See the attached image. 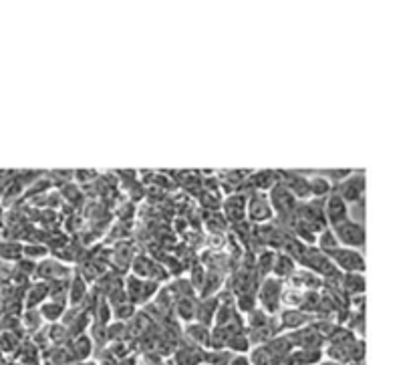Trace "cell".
Returning a JSON list of instances; mask_svg holds the SVG:
<instances>
[{
	"instance_id": "8992f818",
	"label": "cell",
	"mask_w": 413,
	"mask_h": 365,
	"mask_svg": "<svg viewBox=\"0 0 413 365\" xmlns=\"http://www.w3.org/2000/svg\"><path fill=\"white\" fill-rule=\"evenodd\" d=\"M93 351V341L85 335H77L71 343V359H85Z\"/></svg>"
},
{
	"instance_id": "8fae6325",
	"label": "cell",
	"mask_w": 413,
	"mask_h": 365,
	"mask_svg": "<svg viewBox=\"0 0 413 365\" xmlns=\"http://www.w3.org/2000/svg\"><path fill=\"white\" fill-rule=\"evenodd\" d=\"M280 192H283V188H274V190H272V194H271V196H274V198H271V200H272V206H274V208L278 206V202H276V198H278V194H280ZM280 200L285 202L286 212H288V210H292V206H294V196H292L290 192L286 190L285 198H280Z\"/></svg>"
},
{
	"instance_id": "5b68a950",
	"label": "cell",
	"mask_w": 413,
	"mask_h": 365,
	"mask_svg": "<svg viewBox=\"0 0 413 365\" xmlns=\"http://www.w3.org/2000/svg\"><path fill=\"white\" fill-rule=\"evenodd\" d=\"M262 305H264V309L266 311H271V313H274L276 309H278V299H280V288H278V283H276V286H272V281H269L266 283V286L262 288Z\"/></svg>"
},
{
	"instance_id": "7a4b0ae2",
	"label": "cell",
	"mask_w": 413,
	"mask_h": 365,
	"mask_svg": "<svg viewBox=\"0 0 413 365\" xmlns=\"http://www.w3.org/2000/svg\"><path fill=\"white\" fill-rule=\"evenodd\" d=\"M331 256L337 260L339 267H343V269L349 270V272H359V270H363V267H365L361 254L353 253L349 248H337V251L331 253ZM333 258H331V260H333Z\"/></svg>"
},
{
	"instance_id": "4fadbf2b",
	"label": "cell",
	"mask_w": 413,
	"mask_h": 365,
	"mask_svg": "<svg viewBox=\"0 0 413 365\" xmlns=\"http://www.w3.org/2000/svg\"><path fill=\"white\" fill-rule=\"evenodd\" d=\"M320 188H323V190L325 192H329V184H327V182H323V184H320ZM309 190L313 192V194H315V192H317V186H311V188H309ZM318 196H320V192H317Z\"/></svg>"
},
{
	"instance_id": "ba28073f",
	"label": "cell",
	"mask_w": 413,
	"mask_h": 365,
	"mask_svg": "<svg viewBox=\"0 0 413 365\" xmlns=\"http://www.w3.org/2000/svg\"><path fill=\"white\" fill-rule=\"evenodd\" d=\"M248 361H250V365H272L274 364L272 355L269 353V350H266L264 345H258V347H256V350L250 353Z\"/></svg>"
},
{
	"instance_id": "52a82bcc",
	"label": "cell",
	"mask_w": 413,
	"mask_h": 365,
	"mask_svg": "<svg viewBox=\"0 0 413 365\" xmlns=\"http://www.w3.org/2000/svg\"><path fill=\"white\" fill-rule=\"evenodd\" d=\"M271 204L262 198H256L250 202V218L255 220H266L271 216Z\"/></svg>"
},
{
	"instance_id": "6da1fadb",
	"label": "cell",
	"mask_w": 413,
	"mask_h": 365,
	"mask_svg": "<svg viewBox=\"0 0 413 365\" xmlns=\"http://www.w3.org/2000/svg\"><path fill=\"white\" fill-rule=\"evenodd\" d=\"M334 239L341 240V242H345L347 246H363L365 244V230H363V226L359 223H349V220H345V223L341 224H334Z\"/></svg>"
},
{
	"instance_id": "277c9868",
	"label": "cell",
	"mask_w": 413,
	"mask_h": 365,
	"mask_svg": "<svg viewBox=\"0 0 413 365\" xmlns=\"http://www.w3.org/2000/svg\"><path fill=\"white\" fill-rule=\"evenodd\" d=\"M327 214H329V218L333 220V226L334 224H341L347 220L349 210L345 208V202H343V198H341V196H331V200H329V208H327Z\"/></svg>"
},
{
	"instance_id": "30bf717a",
	"label": "cell",
	"mask_w": 413,
	"mask_h": 365,
	"mask_svg": "<svg viewBox=\"0 0 413 365\" xmlns=\"http://www.w3.org/2000/svg\"><path fill=\"white\" fill-rule=\"evenodd\" d=\"M226 347H230L232 351L236 350V353H240V351H246L248 347H250V339H248V337H244V335H232V337L228 339Z\"/></svg>"
},
{
	"instance_id": "3957f363",
	"label": "cell",
	"mask_w": 413,
	"mask_h": 365,
	"mask_svg": "<svg viewBox=\"0 0 413 365\" xmlns=\"http://www.w3.org/2000/svg\"><path fill=\"white\" fill-rule=\"evenodd\" d=\"M361 192H363V175H349V180L341 186V198L357 200V198H361Z\"/></svg>"
},
{
	"instance_id": "7c38bea8",
	"label": "cell",
	"mask_w": 413,
	"mask_h": 365,
	"mask_svg": "<svg viewBox=\"0 0 413 365\" xmlns=\"http://www.w3.org/2000/svg\"><path fill=\"white\" fill-rule=\"evenodd\" d=\"M228 365H250V361H248V357H244V355H236V357H232V359L228 361Z\"/></svg>"
},
{
	"instance_id": "9c48e42d",
	"label": "cell",
	"mask_w": 413,
	"mask_h": 365,
	"mask_svg": "<svg viewBox=\"0 0 413 365\" xmlns=\"http://www.w3.org/2000/svg\"><path fill=\"white\" fill-rule=\"evenodd\" d=\"M306 315H302L301 311H286L283 315V327H290V329H301V325H304Z\"/></svg>"
}]
</instances>
